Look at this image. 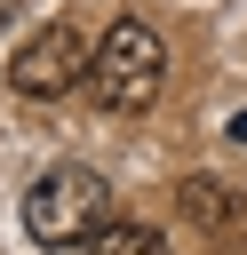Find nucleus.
Returning a JSON list of instances; mask_svg holds the SVG:
<instances>
[{
    "instance_id": "39448f33",
    "label": "nucleus",
    "mask_w": 247,
    "mask_h": 255,
    "mask_svg": "<svg viewBox=\"0 0 247 255\" xmlns=\"http://www.w3.org/2000/svg\"><path fill=\"white\" fill-rule=\"evenodd\" d=\"M96 255H167V247H159V231H143V223H112V231L96 239Z\"/></svg>"
},
{
    "instance_id": "7ed1b4c3",
    "label": "nucleus",
    "mask_w": 247,
    "mask_h": 255,
    "mask_svg": "<svg viewBox=\"0 0 247 255\" xmlns=\"http://www.w3.org/2000/svg\"><path fill=\"white\" fill-rule=\"evenodd\" d=\"M88 40L72 32V24H40L16 56H8V88L16 96H32V104H48V96H72V88H88Z\"/></svg>"
},
{
    "instance_id": "423d86ee",
    "label": "nucleus",
    "mask_w": 247,
    "mask_h": 255,
    "mask_svg": "<svg viewBox=\"0 0 247 255\" xmlns=\"http://www.w3.org/2000/svg\"><path fill=\"white\" fill-rule=\"evenodd\" d=\"M231 143H247V112H239V120H231Z\"/></svg>"
},
{
    "instance_id": "f257e3e1",
    "label": "nucleus",
    "mask_w": 247,
    "mask_h": 255,
    "mask_svg": "<svg viewBox=\"0 0 247 255\" xmlns=\"http://www.w3.org/2000/svg\"><path fill=\"white\" fill-rule=\"evenodd\" d=\"M159 88H167V48H159V32H151L143 16H120V24L96 40V56H88V104H96L104 120H135V112L159 104Z\"/></svg>"
},
{
    "instance_id": "20e7f679",
    "label": "nucleus",
    "mask_w": 247,
    "mask_h": 255,
    "mask_svg": "<svg viewBox=\"0 0 247 255\" xmlns=\"http://www.w3.org/2000/svg\"><path fill=\"white\" fill-rule=\"evenodd\" d=\"M175 207L199 231H247V191H231L223 175H183L175 183Z\"/></svg>"
},
{
    "instance_id": "0eeeda50",
    "label": "nucleus",
    "mask_w": 247,
    "mask_h": 255,
    "mask_svg": "<svg viewBox=\"0 0 247 255\" xmlns=\"http://www.w3.org/2000/svg\"><path fill=\"white\" fill-rule=\"evenodd\" d=\"M8 16H16V0H0V24H8Z\"/></svg>"
},
{
    "instance_id": "f03ea898",
    "label": "nucleus",
    "mask_w": 247,
    "mask_h": 255,
    "mask_svg": "<svg viewBox=\"0 0 247 255\" xmlns=\"http://www.w3.org/2000/svg\"><path fill=\"white\" fill-rule=\"evenodd\" d=\"M24 231L40 247H96L112 231V183L96 167H80V159H56L24 191Z\"/></svg>"
}]
</instances>
